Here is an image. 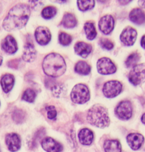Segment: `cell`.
<instances>
[{
	"label": "cell",
	"instance_id": "1",
	"mask_svg": "<svg viewBox=\"0 0 145 152\" xmlns=\"http://www.w3.org/2000/svg\"><path fill=\"white\" fill-rule=\"evenodd\" d=\"M30 14L31 10L27 5L18 4L10 10L2 26L8 31L21 29L27 24Z\"/></svg>",
	"mask_w": 145,
	"mask_h": 152
},
{
	"label": "cell",
	"instance_id": "2",
	"mask_svg": "<svg viewBox=\"0 0 145 152\" xmlns=\"http://www.w3.org/2000/svg\"><path fill=\"white\" fill-rule=\"evenodd\" d=\"M45 74L52 77L62 75L66 69V63L62 56L57 53H50L46 56L43 62Z\"/></svg>",
	"mask_w": 145,
	"mask_h": 152
},
{
	"label": "cell",
	"instance_id": "3",
	"mask_svg": "<svg viewBox=\"0 0 145 152\" xmlns=\"http://www.w3.org/2000/svg\"><path fill=\"white\" fill-rule=\"evenodd\" d=\"M87 120L90 124L99 128L108 127L110 119L107 109L103 105H94L87 112Z\"/></svg>",
	"mask_w": 145,
	"mask_h": 152
},
{
	"label": "cell",
	"instance_id": "4",
	"mask_svg": "<svg viewBox=\"0 0 145 152\" xmlns=\"http://www.w3.org/2000/svg\"><path fill=\"white\" fill-rule=\"evenodd\" d=\"M70 96L71 100L74 103L78 104H84L90 100V91L86 85L78 84L73 87Z\"/></svg>",
	"mask_w": 145,
	"mask_h": 152
},
{
	"label": "cell",
	"instance_id": "5",
	"mask_svg": "<svg viewBox=\"0 0 145 152\" xmlns=\"http://www.w3.org/2000/svg\"><path fill=\"white\" fill-rule=\"evenodd\" d=\"M129 80L134 86H138L145 82V63L133 67L129 74Z\"/></svg>",
	"mask_w": 145,
	"mask_h": 152
},
{
	"label": "cell",
	"instance_id": "6",
	"mask_svg": "<svg viewBox=\"0 0 145 152\" xmlns=\"http://www.w3.org/2000/svg\"><path fill=\"white\" fill-rule=\"evenodd\" d=\"M123 89L122 84L117 80L109 81L104 84L103 92L107 98H113L118 96Z\"/></svg>",
	"mask_w": 145,
	"mask_h": 152
},
{
	"label": "cell",
	"instance_id": "7",
	"mask_svg": "<svg viewBox=\"0 0 145 152\" xmlns=\"http://www.w3.org/2000/svg\"><path fill=\"white\" fill-rule=\"evenodd\" d=\"M132 105L129 101H123L118 104L115 113L116 116L121 120H128L132 116Z\"/></svg>",
	"mask_w": 145,
	"mask_h": 152
},
{
	"label": "cell",
	"instance_id": "8",
	"mask_svg": "<svg viewBox=\"0 0 145 152\" xmlns=\"http://www.w3.org/2000/svg\"><path fill=\"white\" fill-rule=\"evenodd\" d=\"M97 69L99 74L102 75H110L116 72V67L110 59L102 58L97 62Z\"/></svg>",
	"mask_w": 145,
	"mask_h": 152
},
{
	"label": "cell",
	"instance_id": "9",
	"mask_svg": "<svg viewBox=\"0 0 145 152\" xmlns=\"http://www.w3.org/2000/svg\"><path fill=\"white\" fill-rule=\"evenodd\" d=\"M137 32L134 28L128 26L123 30L120 35V40L126 46L134 45L137 39Z\"/></svg>",
	"mask_w": 145,
	"mask_h": 152
},
{
	"label": "cell",
	"instance_id": "10",
	"mask_svg": "<svg viewBox=\"0 0 145 152\" xmlns=\"http://www.w3.org/2000/svg\"><path fill=\"white\" fill-rule=\"evenodd\" d=\"M5 144L9 151L17 152L21 149V137L16 133H8L5 136Z\"/></svg>",
	"mask_w": 145,
	"mask_h": 152
},
{
	"label": "cell",
	"instance_id": "11",
	"mask_svg": "<svg viewBox=\"0 0 145 152\" xmlns=\"http://www.w3.org/2000/svg\"><path fill=\"white\" fill-rule=\"evenodd\" d=\"M42 148L47 152H61L63 146L60 142L50 137H45L41 141Z\"/></svg>",
	"mask_w": 145,
	"mask_h": 152
},
{
	"label": "cell",
	"instance_id": "12",
	"mask_svg": "<svg viewBox=\"0 0 145 152\" xmlns=\"http://www.w3.org/2000/svg\"><path fill=\"white\" fill-rule=\"evenodd\" d=\"M35 37L39 45L44 46L50 41L51 33L48 28L45 26H39L35 30Z\"/></svg>",
	"mask_w": 145,
	"mask_h": 152
},
{
	"label": "cell",
	"instance_id": "13",
	"mask_svg": "<svg viewBox=\"0 0 145 152\" xmlns=\"http://www.w3.org/2000/svg\"><path fill=\"white\" fill-rule=\"evenodd\" d=\"M114 26V18L111 15H104L99 22V29L104 34H110L113 30Z\"/></svg>",
	"mask_w": 145,
	"mask_h": 152
},
{
	"label": "cell",
	"instance_id": "14",
	"mask_svg": "<svg viewBox=\"0 0 145 152\" xmlns=\"http://www.w3.org/2000/svg\"><path fill=\"white\" fill-rule=\"evenodd\" d=\"M144 140L143 135L138 133H132L126 137L128 144L133 151H137L140 149L144 142Z\"/></svg>",
	"mask_w": 145,
	"mask_h": 152
},
{
	"label": "cell",
	"instance_id": "15",
	"mask_svg": "<svg viewBox=\"0 0 145 152\" xmlns=\"http://www.w3.org/2000/svg\"><path fill=\"white\" fill-rule=\"evenodd\" d=\"M2 48L8 54H13L18 50L17 43L12 35H7L1 43Z\"/></svg>",
	"mask_w": 145,
	"mask_h": 152
},
{
	"label": "cell",
	"instance_id": "16",
	"mask_svg": "<svg viewBox=\"0 0 145 152\" xmlns=\"http://www.w3.org/2000/svg\"><path fill=\"white\" fill-rule=\"evenodd\" d=\"M36 57V51L32 41H28L25 45L22 56L23 59L27 62L34 61Z\"/></svg>",
	"mask_w": 145,
	"mask_h": 152
},
{
	"label": "cell",
	"instance_id": "17",
	"mask_svg": "<svg viewBox=\"0 0 145 152\" xmlns=\"http://www.w3.org/2000/svg\"><path fill=\"white\" fill-rule=\"evenodd\" d=\"M74 50L78 56L86 58L91 53L92 46L91 45L86 42H78L74 46Z\"/></svg>",
	"mask_w": 145,
	"mask_h": 152
},
{
	"label": "cell",
	"instance_id": "18",
	"mask_svg": "<svg viewBox=\"0 0 145 152\" xmlns=\"http://www.w3.org/2000/svg\"><path fill=\"white\" fill-rule=\"evenodd\" d=\"M129 19L134 23L141 25L145 23V12L139 8L133 9L129 13Z\"/></svg>",
	"mask_w": 145,
	"mask_h": 152
},
{
	"label": "cell",
	"instance_id": "19",
	"mask_svg": "<svg viewBox=\"0 0 145 152\" xmlns=\"http://www.w3.org/2000/svg\"><path fill=\"white\" fill-rule=\"evenodd\" d=\"M79 142L83 145H90L94 140L93 132L88 128H83L78 133Z\"/></svg>",
	"mask_w": 145,
	"mask_h": 152
},
{
	"label": "cell",
	"instance_id": "20",
	"mask_svg": "<svg viewBox=\"0 0 145 152\" xmlns=\"http://www.w3.org/2000/svg\"><path fill=\"white\" fill-rule=\"evenodd\" d=\"M14 77L13 75L7 74L2 77L1 79V85L3 91L5 93H8L12 90L14 86Z\"/></svg>",
	"mask_w": 145,
	"mask_h": 152
},
{
	"label": "cell",
	"instance_id": "21",
	"mask_svg": "<svg viewBox=\"0 0 145 152\" xmlns=\"http://www.w3.org/2000/svg\"><path fill=\"white\" fill-rule=\"evenodd\" d=\"M104 149L105 152H121V145L116 140H108L104 142Z\"/></svg>",
	"mask_w": 145,
	"mask_h": 152
},
{
	"label": "cell",
	"instance_id": "22",
	"mask_svg": "<svg viewBox=\"0 0 145 152\" xmlns=\"http://www.w3.org/2000/svg\"><path fill=\"white\" fill-rule=\"evenodd\" d=\"M61 23L64 28H70L76 26L77 21L73 14L67 13L63 15Z\"/></svg>",
	"mask_w": 145,
	"mask_h": 152
},
{
	"label": "cell",
	"instance_id": "23",
	"mask_svg": "<svg viewBox=\"0 0 145 152\" xmlns=\"http://www.w3.org/2000/svg\"><path fill=\"white\" fill-rule=\"evenodd\" d=\"M84 30L86 37L89 40H93L97 37V33L94 23L92 22H87L84 25Z\"/></svg>",
	"mask_w": 145,
	"mask_h": 152
},
{
	"label": "cell",
	"instance_id": "24",
	"mask_svg": "<svg viewBox=\"0 0 145 152\" xmlns=\"http://www.w3.org/2000/svg\"><path fill=\"white\" fill-rule=\"evenodd\" d=\"M74 69L77 74L82 75H87L90 74L91 67L86 62L81 61L76 63Z\"/></svg>",
	"mask_w": 145,
	"mask_h": 152
},
{
	"label": "cell",
	"instance_id": "25",
	"mask_svg": "<svg viewBox=\"0 0 145 152\" xmlns=\"http://www.w3.org/2000/svg\"><path fill=\"white\" fill-rule=\"evenodd\" d=\"M26 113L22 110H15L12 113V118L16 124H22L26 121Z\"/></svg>",
	"mask_w": 145,
	"mask_h": 152
},
{
	"label": "cell",
	"instance_id": "26",
	"mask_svg": "<svg viewBox=\"0 0 145 152\" xmlns=\"http://www.w3.org/2000/svg\"><path fill=\"white\" fill-rule=\"evenodd\" d=\"M141 58L139 53L135 52L132 53L128 57L125 61V64L128 68H131V67L135 66Z\"/></svg>",
	"mask_w": 145,
	"mask_h": 152
},
{
	"label": "cell",
	"instance_id": "27",
	"mask_svg": "<svg viewBox=\"0 0 145 152\" xmlns=\"http://www.w3.org/2000/svg\"><path fill=\"white\" fill-rule=\"evenodd\" d=\"M77 5L81 11H87L92 9L95 5L94 1H78Z\"/></svg>",
	"mask_w": 145,
	"mask_h": 152
},
{
	"label": "cell",
	"instance_id": "28",
	"mask_svg": "<svg viewBox=\"0 0 145 152\" xmlns=\"http://www.w3.org/2000/svg\"><path fill=\"white\" fill-rule=\"evenodd\" d=\"M57 13V9L54 7L49 6L42 10V17L45 19H50L55 17Z\"/></svg>",
	"mask_w": 145,
	"mask_h": 152
},
{
	"label": "cell",
	"instance_id": "29",
	"mask_svg": "<svg viewBox=\"0 0 145 152\" xmlns=\"http://www.w3.org/2000/svg\"><path fill=\"white\" fill-rule=\"evenodd\" d=\"M44 133H45V129L44 128H40L35 132L34 136L32 139V141L31 142V145L30 146V147L31 148V149H33L38 146L39 141L42 138V136L44 134Z\"/></svg>",
	"mask_w": 145,
	"mask_h": 152
},
{
	"label": "cell",
	"instance_id": "30",
	"mask_svg": "<svg viewBox=\"0 0 145 152\" xmlns=\"http://www.w3.org/2000/svg\"><path fill=\"white\" fill-rule=\"evenodd\" d=\"M36 96V95L34 90H32L31 88H28L24 92L22 95V99L28 103H33Z\"/></svg>",
	"mask_w": 145,
	"mask_h": 152
},
{
	"label": "cell",
	"instance_id": "31",
	"mask_svg": "<svg viewBox=\"0 0 145 152\" xmlns=\"http://www.w3.org/2000/svg\"><path fill=\"white\" fill-rule=\"evenodd\" d=\"M59 42L63 46H68L72 41V38L70 35L62 32L59 34Z\"/></svg>",
	"mask_w": 145,
	"mask_h": 152
},
{
	"label": "cell",
	"instance_id": "32",
	"mask_svg": "<svg viewBox=\"0 0 145 152\" xmlns=\"http://www.w3.org/2000/svg\"><path fill=\"white\" fill-rule=\"evenodd\" d=\"M99 45L102 48L105 50H110L111 49H112L114 46L112 42L108 39L104 38H101L99 40Z\"/></svg>",
	"mask_w": 145,
	"mask_h": 152
},
{
	"label": "cell",
	"instance_id": "33",
	"mask_svg": "<svg viewBox=\"0 0 145 152\" xmlns=\"http://www.w3.org/2000/svg\"><path fill=\"white\" fill-rule=\"evenodd\" d=\"M47 111V118L49 120H55L57 116V111L54 106L50 105L46 108Z\"/></svg>",
	"mask_w": 145,
	"mask_h": 152
},
{
	"label": "cell",
	"instance_id": "34",
	"mask_svg": "<svg viewBox=\"0 0 145 152\" xmlns=\"http://www.w3.org/2000/svg\"><path fill=\"white\" fill-rule=\"evenodd\" d=\"M62 88L61 85H59V84H56L53 86V87H52V92L53 95L55 97L60 96L61 93H62Z\"/></svg>",
	"mask_w": 145,
	"mask_h": 152
},
{
	"label": "cell",
	"instance_id": "35",
	"mask_svg": "<svg viewBox=\"0 0 145 152\" xmlns=\"http://www.w3.org/2000/svg\"><path fill=\"white\" fill-rule=\"evenodd\" d=\"M20 62L19 59H13L8 62V66L12 69H17Z\"/></svg>",
	"mask_w": 145,
	"mask_h": 152
},
{
	"label": "cell",
	"instance_id": "36",
	"mask_svg": "<svg viewBox=\"0 0 145 152\" xmlns=\"http://www.w3.org/2000/svg\"><path fill=\"white\" fill-rule=\"evenodd\" d=\"M30 5H31V7L34 9H36H36H37V7H39V4H42V2L38 1H31L29 2Z\"/></svg>",
	"mask_w": 145,
	"mask_h": 152
},
{
	"label": "cell",
	"instance_id": "37",
	"mask_svg": "<svg viewBox=\"0 0 145 152\" xmlns=\"http://www.w3.org/2000/svg\"><path fill=\"white\" fill-rule=\"evenodd\" d=\"M141 46L142 47V48L145 49V34L142 37V39H141Z\"/></svg>",
	"mask_w": 145,
	"mask_h": 152
},
{
	"label": "cell",
	"instance_id": "38",
	"mask_svg": "<svg viewBox=\"0 0 145 152\" xmlns=\"http://www.w3.org/2000/svg\"><path fill=\"white\" fill-rule=\"evenodd\" d=\"M138 4L141 7H145V1H141L138 2Z\"/></svg>",
	"mask_w": 145,
	"mask_h": 152
},
{
	"label": "cell",
	"instance_id": "39",
	"mask_svg": "<svg viewBox=\"0 0 145 152\" xmlns=\"http://www.w3.org/2000/svg\"><path fill=\"white\" fill-rule=\"evenodd\" d=\"M141 121H142V123H143V124H144L145 125V113H144L143 115H142V118H141Z\"/></svg>",
	"mask_w": 145,
	"mask_h": 152
},
{
	"label": "cell",
	"instance_id": "40",
	"mask_svg": "<svg viewBox=\"0 0 145 152\" xmlns=\"http://www.w3.org/2000/svg\"><path fill=\"white\" fill-rule=\"evenodd\" d=\"M129 2H130V1H126H126H125V2L124 1H120V4H123V3H124V4L125 5V4H127L128 3H129Z\"/></svg>",
	"mask_w": 145,
	"mask_h": 152
},
{
	"label": "cell",
	"instance_id": "41",
	"mask_svg": "<svg viewBox=\"0 0 145 152\" xmlns=\"http://www.w3.org/2000/svg\"><path fill=\"white\" fill-rule=\"evenodd\" d=\"M2 61H3V58H2V56H1V55L0 54V66L2 64Z\"/></svg>",
	"mask_w": 145,
	"mask_h": 152
},
{
	"label": "cell",
	"instance_id": "42",
	"mask_svg": "<svg viewBox=\"0 0 145 152\" xmlns=\"http://www.w3.org/2000/svg\"><path fill=\"white\" fill-rule=\"evenodd\" d=\"M2 10V4L0 2V14L1 13Z\"/></svg>",
	"mask_w": 145,
	"mask_h": 152
}]
</instances>
